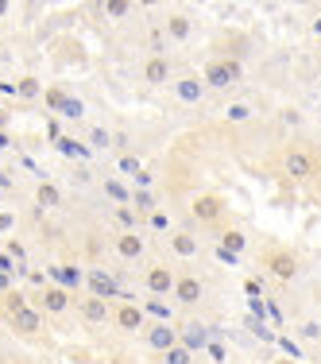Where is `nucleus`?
Masks as SVG:
<instances>
[{
    "label": "nucleus",
    "instance_id": "nucleus-23",
    "mask_svg": "<svg viewBox=\"0 0 321 364\" xmlns=\"http://www.w3.org/2000/svg\"><path fill=\"white\" fill-rule=\"evenodd\" d=\"M101 190L112 198L116 205H132V190H124V182H116V178H101Z\"/></svg>",
    "mask_w": 321,
    "mask_h": 364
},
{
    "label": "nucleus",
    "instance_id": "nucleus-35",
    "mask_svg": "<svg viewBox=\"0 0 321 364\" xmlns=\"http://www.w3.org/2000/svg\"><path fill=\"white\" fill-rule=\"evenodd\" d=\"M314 178H321V155H314Z\"/></svg>",
    "mask_w": 321,
    "mask_h": 364
},
{
    "label": "nucleus",
    "instance_id": "nucleus-27",
    "mask_svg": "<svg viewBox=\"0 0 321 364\" xmlns=\"http://www.w3.org/2000/svg\"><path fill=\"white\" fill-rule=\"evenodd\" d=\"M89 147H93V151H105V147H112V132H109L105 124H93L89 128Z\"/></svg>",
    "mask_w": 321,
    "mask_h": 364
},
{
    "label": "nucleus",
    "instance_id": "nucleus-18",
    "mask_svg": "<svg viewBox=\"0 0 321 364\" xmlns=\"http://www.w3.org/2000/svg\"><path fill=\"white\" fill-rule=\"evenodd\" d=\"M170 58L167 55H147V63H143V82L147 85H167L170 82Z\"/></svg>",
    "mask_w": 321,
    "mask_h": 364
},
{
    "label": "nucleus",
    "instance_id": "nucleus-12",
    "mask_svg": "<svg viewBox=\"0 0 321 364\" xmlns=\"http://www.w3.org/2000/svg\"><path fill=\"white\" fill-rule=\"evenodd\" d=\"M85 294H97V299H120V287H116V279L105 272L101 264H93V267H85Z\"/></svg>",
    "mask_w": 321,
    "mask_h": 364
},
{
    "label": "nucleus",
    "instance_id": "nucleus-31",
    "mask_svg": "<svg viewBox=\"0 0 321 364\" xmlns=\"http://www.w3.org/2000/svg\"><path fill=\"white\" fill-rule=\"evenodd\" d=\"M283 124H286V128H298V124H302V112H298V109H286V112H283Z\"/></svg>",
    "mask_w": 321,
    "mask_h": 364
},
{
    "label": "nucleus",
    "instance_id": "nucleus-36",
    "mask_svg": "<svg viewBox=\"0 0 321 364\" xmlns=\"http://www.w3.org/2000/svg\"><path fill=\"white\" fill-rule=\"evenodd\" d=\"M310 31H314V36H321V16H317L314 23H310Z\"/></svg>",
    "mask_w": 321,
    "mask_h": 364
},
{
    "label": "nucleus",
    "instance_id": "nucleus-21",
    "mask_svg": "<svg viewBox=\"0 0 321 364\" xmlns=\"http://www.w3.org/2000/svg\"><path fill=\"white\" fill-rule=\"evenodd\" d=\"M112 221H116V232H140V213L132 205H112Z\"/></svg>",
    "mask_w": 321,
    "mask_h": 364
},
{
    "label": "nucleus",
    "instance_id": "nucleus-19",
    "mask_svg": "<svg viewBox=\"0 0 321 364\" xmlns=\"http://www.w3.org/2000/svg\"><path fill=\"white\" fill-rule=\"evenodd\" d=\"M190 31H194V23H190L186 12H167V20H163V36L175 39V43H186Z\"/></svg>",
    "mask_w": 321,
    "mask_h": 364
},
{
    "label": "nucleus",
    "instance_id": "nucleus-4",
    "mask_svg": "<svg viewBox=\"0 0 321 364\" xmlns=\"http://www.w3.org/2000/svg\"><path fill=\"white\" fill-rule=\"evenodd\" d=\"M186 213H190V221H194V225H217L224 218V198L213 194V190H202V194L190 198Z\"/></svg>",
    "mask_w": 321,
    "mask_h": 364
},
{
    "label": "nucleus",
    "instance_id": "nucleus-20",
    "mask_svg": "<svg viewBox=\"0 0 321 364\" xmlns=\"http://www.w3.org/2000/svg\"><path fill=\"white\" fill-rule=\"evenodd\" d=\"M58 205H62V190L55 186V182H39L36 186V210H58Z\"/></svg>",
    "mask_w": 321,
    "mask_h": 364
},
{
    "label": "nucleus",
    "instance_id": "nucleus-30",
    "mask_svg": "<svg viewBox=\"0 0 321 364\" xmlns=\"http://www.w3.org/2000/svg\"><path fill=\"white\" fill-rule=\"evenodd\" d=\"M147 221H151V229H170V218H167V213H163V210H155V213H151V218H147Z\"/></svg>",
    "mask_w": 321,
    "mask_h": 364
},
{
    "label": "nucleus",
    "instance_id": "nucleus-11",
    "mask_svg": "<svg viewBox=\"0 0 321 364\" xmlns=\"http://www.w3.org/2000/svg\"><path fill=\"white\" fill-rule=\"evenodd\" d=\"M283 175H290L294 182L314 178V155L306 147H286L283 151Z\"/></svg>",
    "mask_w": 321,
    "mask_h": 364
},
{
    "label": "nucleus",
    "instance_id": "nucleus-24",
    "mask_svg": "<svg viewBox=\"0 0 321 364\" xmlns=\"http://www.w3.org/2000/svg\"><path fill=\"white\" fill-rule=\"evenodd\" d=\"M244 248H248V240H244V232H240V229H224L221 232V252L236 256V252H244Z\"/></svg>",
    "mask_w": 321,
    "mask_h": 364
},
{
    "label": "nucleus",
    "instance_id": "nucleus-8",
    "mask_svg": "<svg viewBox=\"0 0 321 364\" xmlns=\"http://www.w3.org/2000/svg\"><path fill=\"white\" fill-rule=\"evenodd\" d=\"M112 326L120 329V333H143L147 329V310L140 302H116L112 306Z\"/></svg>",
    "mask_w": 321,
    "mask_h": 364
},
{
    "label": "nucleus",
    "instance_id": "nucleus-14",
    "mask_svg": "<svg viewBox=\"0 0 321 364\" xmlns=\"http://www.w3.org/2000/svg\"><path fill=\"white\" fill-rule=\"evenodd\" d=\"M167 245H170V252H175L178 259H194L197 252H202V237H197L194 229H170Z\"/></svg>",
    "mask_w": 321,
    "mask_h": 364
},
{
    "label": "nucleus",
    "instance_id": "nucleus-22",
    "mask_svg": "<svg viewBox=\"0 0 321 364\" xmlns=\"http://www.w3.org/2000/svg\"><path fill=\"white\" fill-rule=\"evenodd\" d=\"M132 210H136V213H147V218H151V213L159 210V198H155L147 186H136V190H132Z\"/></svg>",
    "mask_w": 321,
    "mask_h": 364
},
{
    "label": "nucleus",
    "instance_id": "nucleus-2",
    "mask_svg": "<svg viewBox=\"0 0 321 364\" xmlns=\"http://www.w3.org/2000/svg\"><path fill=\"white\" fill-rule=\"evenodd\" d=\"M244 77V66H240L236 55H221V58H210L202 70V82L210 85V90H232V85Z\"/></svg>",
    "mask_w": 321,
    "mask_h": 364
},
{
    "label": "nucleus",
    "instance_id": "nucleus-32",
    "mask_svg": "<svg viewBox=\"0 0 321 364\" xmlns=\"http://www.w3.org/2000/svg\"><path fill=\"white\" fill-rule=\"evenodd\" d=\"M302 337H306V341H317V337H321V326H317V322H306V326H302Z\"/></svg>",
    "mask_w": 321,
    "mask_h": 364
},
{
    "label": "nucleus",
    "instance_id": "nucleus-17",
    "mask_svg": "<svg viewBox=\"0 0 321 364\" xmlns=\"http://www.w3.org/2000/svg\"><path fill=\"white\" fill-rule=\"evenodd\" d=\"M58 287H66V291H77V287H85V267L82 264H77V256H66L62 259V264H58Z\"/></svg>",
    "mask_w": 321,
    "mask_h": 364
},
{
    "label": "nucleus",
    "instance_id": "nucleus-28",
    "mask_svg": "<svg viewBox=\"0 0 321 364\" xmlns=\"http://www.w3.org/2000/svg\"><path fill=\"white\" fill-rule=\"evenodd\" d=\"M159 360H163V364H194V353H190L186 345H175V349H167Z\"/></svg>",
    "mask_w": 321,
    "mask_h": 364
},
{
    "label": "nucleus",
    "instance_id": "nucleus-15",
    "mask_svg": "<svg viewBox=\"0 0 321 364\" xmlns=\"http://www.w3.org/2000/svg\"><path fill=\"white\" fill-rule=\"evenodd\" d=\"M205 90H210V85L202 82V74H182L175 82V97L182 101V105H202Z\"/></svg>",
    "mask_w": 321,
    "mask_h": 364
},
{
    "label": "nucleus",
    "instance_id": "nucleus-29",
    "mask_svg": "<svg viewBox=\"0 0 321 364\" xmlns=\"http://www.w3.org/2000/svg\"><path fill=\"white\" fill-rule=\"evenodd\" d=\"M16 93H20V97H39V82H36V77H20Z\"/></svg>",
    "mask_w": 321,
    "mask_h": 364
},
{
    "label": "nucleus",
    "instance_id": "nucleus-25",
    "mask_svg": "<svg viewBox=\"0 0 321 364\" xmlns=\"http://www.w3.org/2000/svg\"><path fill=\"white\" fill-rule=\"evenodd\" d=\"M116 167H120V175H128V178H140V175H143L140 155H132V151H124V155H120V163H116Z\"/></svg>",
    "mask_w": 321,
    "mask_h": 364
},
{
    "label": "nucleus",
    "instance_id": "nucleus-16",
    "mask_svg": "<svg viewBox=\"0 0 321 364\" xmlns=\"http://www.w3.org/2000/svg\"><path fill=\"white\" fill-rule=\"evenodd\" d=\"M178 345H186V349L197 357V353L210 349V329H205L202 322H182L178 326Z\"/></svg>",
    "mask_w": 321,
    "mask_h": 364
},
{
    "label": "nucleus",
    "instance_id": "nucleus-6",
    "mask_svg": "<svg viewBox=\"0 0 321 364\" xmlns=\"http://www.w3.org/2000/svg\"><path fill=\"white\" fill-rule=\"evenodd\" d=\"M170 299H175L182 310L202 306V299H205V283H202V275H197V272H178V283H175V294H170Z\"/></svg>",
    "mask_w": 321,
    "mask_h": 364
},
{
    "label": "nucleus",
    "instance_id": "nucleus-38",
    "mask_svg": "<svg viewBox=\"0 0 321 364\" xmlns=\"http://www.w3.org/2000/svg\"><path fill=\"white\" fill-rule=\"evenodd\" d=\"M279 364H283V360H279Z\"/></svg>",
    "mask_w": 321,
    "mask_h": 364
},
{
    "label": "nucleus",
    "instance_id": "nucleus-7",
    "mask_svg": "<svg viewBox=\"0 0 321 364\" xmlns=\"http://www.w3.org/2000/svg\"><path fill=\"white\" fill-rule=\"evenodd\" d=\"M74 310L85 326H109L112 322V302L109 299H97V294H82L74 299Z\"/></svg>",
    "mask_w": 321,
    "mask_h": 364
},
{
    "label": "nucleus",
    "instance_id": "nucleus-9",
    "mask_svg": "<svg viewBox=\"0 0 321 364\" xmlns=\"http://www.w3.org/2000/svg\"><path fill=\"white\" fill-rule=\"evenodd\" d=\"M112 252L124 264H140L147 256V237L143 232H112Z\"/></svg>",
    "mask_w": 321,
    "mask_h": 364
},
{
    "label": "nucleus",
    "instance_id": "nucleus-5",
    "mask_svg": "<svg viewBox=\"0 0 321 364\" xmlns=\"http://www.w3.org/2000/svg\"><path fill=\"white\" fill-rule=\"evenodd\" d=\"M36 310H43V314H50V318H62L66 310L74 306V294L66 291V287H58V283H47V287H39L36 294V302H31Z\"/></svg>",
    "mask_w": 321,
    "mask_h": 364
},
{
    "label": "nucleus",
    "instance_id": "nucleus-37",
    "mask_svg": "<svg viewBox=\"0 0 321 364\" xmlns=\"http://www.w3.org/2000/svg\"><path fill=\"white\" fill-rule=\"evenodd\" d=\"M0 124H4V109H0Z\"/></svg>",
    "mask_w": 321,
    "mask_h": 364
},
{
    "label": "nucleus",
    "instance_id": "nucleus-26",
    "mask_svg": "<svg viewBox=\"0 0 321 364\" xmlns=\"http://www.w3.org/2000/svg\"><path fill=\"white\" fill-rule=\"evenodd\" d=\"M224 120H229V124H244V120H251V105L248 101H232V105L224 109Z\"/></svg>",
    "mask_w": 321,
    "mask_h": 364
},
{
    "label": "nucleus",
    "instance_id": "nucleus-10",
    "mask_svg": "<svg viewBox=\"0 0 321 364\" xmlns=\"http://www.w3.org/2000/svg\"><path fill=\"white\" fill-rule=\"evenodd\" d=\"M263 267L267 272L275 275V279H294V275H298V256L290 252V248H267L263 252Z\"/></svg>",
    "mask_w": 321,
    "mask_h": 364
},
{
    "label": "nucleus",
    "instance_id": "nucleus-33",
    "mask_svg": "<svg viewBox=\"0 0 321 364\" xmlns=\"http://www.w3.org/2000/svg\"><path fill=\"white\" fill-rule=\"evenodd\" d=\"M101 12H105V16H128V12H132V8H128V4H105V8H101Z\"/></svg>",
    "mask_w": 321,
    "mask_h": 364
},
{
    "label": "nucleus",
    "instance_id": "nucleus-13",
    "mask_svg": "<svg viewBox=\"0 0 321 364\" xmlns=\"http://www.w3.org/2000/svg\"><path fill=\"white\" fill-rule=\"evenodd\" d=\"M143 341H147V349H155L163 357L167 349H175V345H178V329L170 326V322H147Z\"/></svg>",
    "mask_w": 321,
    "mask_h": 364
},
{
    "label": "nucleus",
    "instance_id": "nucleus-3",
    "mask_svg": "<svg viewBox=\"0 0 321 364\" xmlns=\"http://www.w3.org/2000/svg\"><path fill=\"white\" fill-rule=\"evenodd\" d=\"M175 283H178V267L167 264V259H151L143 267V291L163 299V294H175Z\"/></svg>",
    "mask_w": 321,
    "mask_h": 364
},
{
    "label": "nucleus",
    "instance_id": "nucleus-34",
    "mask_svg": "<svg viewBox=\"0 0 321 364\" xmlns=\"http://www.w3.org/2000/svg\"><path fill=\"white\" fill-rule=\"evenodd\" d=\"M12 267H16L12 259H8V256H0V275H8V272H12Z\"/></svg>",
    "mask_w": 321,
    "mask_h": 364
},
{
    "label": "nucleus",
    "instance_id": "nucleus-1",
    "mask_svg": "<svg viewBox=\"0 0 321 364\" xmlns=\"http://www.w3.org/2000/svg\"><path fill=\"white\" fill-rule=\"evenodd\" d=\"M0 314L8 318V326H12V333L20 337H39L43 329H47V322H43V310H36L23 294H4L0 299Z\"/></svg>",
    "mask_w": 321,
    "mask_h": 364
}]
</instances>
